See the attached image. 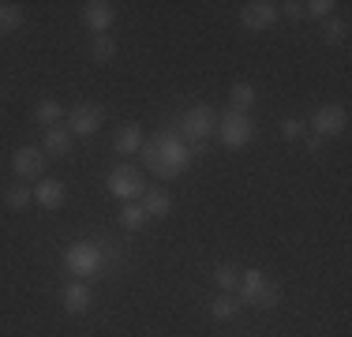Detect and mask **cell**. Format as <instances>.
<instances>
[{
    "label": "cell",
    "instance_id": "21",
    "mask_svg": "<svg viewBox=\"0 0 352 337\" xmlns=\"http://www.w3.org/2000/svg\"><path fill=\"white\" fill-rule=\"evenodd\" d=\"M229 105H232V113H248L251 116V105H255V87H251V83H232Z\"/></svg>",
    "mask_w": 352,
    "mask_h": 337
},
{
    "label": "cell",
    "instance_id": "25",
    "mask_svg": "<svg viewBox=\"0 0 352 337\" xmlns=\"http://www.w3.org/2000/svg\"><path fill=\"white\" fill-rule=\"evenodd\" d=\"M345 38H349V23L341 19V15H330L326 27H322V41L326 45H345Z\"/></svg>",
    "mask_w": 352,
    "mask_h": 337
},
{
    "label": "cell",
    "instance_id": "26",
    "mask_svg": "<svg viewBox=\"0 0 352 337\" xmlns=\"http://www.w3.org/2000/svg\"><path fill=\"white\" fill-rule=\"evenodd\" d=\"M338 8L341 4H333V0H307V4H304V15H307V19H330V15L333 12H338Z\"/></svg>",
    "mask_w": 352,
    "mask_h": 337
},
{
    "label": "cell",
    "instance_id": "29",
    "mask_svg": "<svg viewBox=\"0 0 352 337\" xmlns=\"http://www.w3.org/2000/svg\"><path fill=\"white\" fill-rule=\"evenodd\" d=\"M304 139H307V150H311V154H322V142H326V139H318L315 131H311V135H304Z\"/></svg>",
    "mask_w": 352,
    "mask_h": 337
},
{
    "label": "cell",
    "instance_id": "5",
    "mask_svg": "<svg viewBox=\"0 0 352 337\" xmlns=\"http://www.w3.org/2000/svg\"><path fill=\"white\" fill-rule=\"evenodd\" d=\"M105 188H109V195L120 199V202H139L142 191H146V176H142V168H135V165H116L113 173L105 176Z\"/></svg>",
    "mask_w": 352,
    "mask_h": 337
},
{
    "label": "cell",
    "instance_id": "1",
    "mask_svg": "<svg viewBox=\"0 0 352 337\" xmlns=\"http://www.w3.org/2000/svg\"><path fill=\"white\" fill-rule=\"evenodd\" d=\"M139 154H142V165L154 176H162V180H176V176H184L195 165L191 146L176 131H154L150 139H142Z\"/></svg>",
    "mask_w": 352,
    "mask_h": 337
},
{
    "label": "cell",
    "instance_id": "23",
    "mask_svg": "<svg viewBox=\"0 0 352 337\" xmlns=\"http://www.w3.org/2000/svg\"><path fill=\"white\" fill-rule=\"evenodd\" d=\"M210 281H214L221 292H236L240 266H232V263H221V266H214V270H210Z\"/></svg>",
    "mask_w": 352,
    "mask_h": 337
},
{
    "label": "cell",
    "instance_id": "28",
    "mask_svg": "<svg viewBox=\"0 0 352 337\" xmlns=\"http://www.w3.org/2000/svg\"><path fill=\"white\" fill-rule=\"evenodd\" d=\"M278 15H285V19H292V23L307 19V15H304V4H300V0H289V4H278Z\"/></svg>",
    "mask_w": 352,
    "mask_h": 337
},
{
    "label": "cell",
    "instance_id": "16",
    "mask_svg": "<svg viewBox=\"0 0 352 337\" xmlns=\"http://www.w3.org/2000/svg\"><path fill=\"white\" fill-rule=\"evenodd\" d=\"M113 146H116V154H120V157L139 154V146H142V128H139V124H120V131H116Z\"/></svg>",
    "mask_w": 352,
    "mask_h": 337
},
{
    "label": "cell",
    "instance_id": "22",
    "mask_svg": "<svg viewBox=\"0 0 352 337\" xmlns=\"http://www.w3.org/2000/svg\"><path fill=\"white\" fill-rule=\"evenodd\" d=\"M146 221H150V217H146V210H142L139 202H124V206H120V229L124 232H139Z\"/></svg>",
    "mask_w": 352,
    "mask_h": 337
},
{
    "label": "cell",
    "instance_id": "4",
    "mask_svg": "<svg viewBox=\"0 0 352 337\" xmlns=\"http://www.w3.org/2000/svg\"><path fill=\"white\" fill-rule=\"evenodd\" d=\"M217 131V113L210 105H191L188 113L176 124V135H180L188 146H199V142H210V135Z\"/></svg>",
    "mask_w": 352,
    "mask_h": 337
},
{
    "label": "cell",
    "instance_id": "30",
    "mask_svg": "<svg viewBox=\"0 0 352 337\" xmlns=\"http://www.w3.org/2000/svg\"><path fill=\"white\" fill-rule=\"evenodd\" d=\"M0 98H4V83H0Z\"/></svg>",
    "mask_w": 352,
    "mask_h": 337
},
{
    "label": "cell",
    "instance_id": "8",
    "mask_svg": "<svg viewBox=\"0 0 352 337\" xmlns=\"http://www.w3.org/2000/svg\"><path fill=\"white\" fill-rule=\"evenodd\" d=\"M278 4L274 0H248V4H240V23H244L248 30H270L274 23H278Z\"/></svg>",
    "mask_w": 352,
    "mask_h": 337
},
{
    "label": "cell",
    "instance_id": "27",
    "mask_svg": "<svg viewBox=\"0 0 352 337\" xmlns=\"http://www.w3.org/2000/svg\"><path fill=\"white\" fill-rule=\"evenodd\" d=\"M278 131H281V139L296 142V139H304V135H307V124L300 120V116H285V120L278 124Z\"/></svg>",
    "mask_w": 352,
    "mask_h": 337
},
{
    "label": "cell",
    "instance_id": "24",
    "mask_svg": "<svg viewBox=\"0 0 352 337\" xmlns=\"http://www.w3.org/2000/svg\"><path fill=\"white\" fill-rule=\"evenodd\" d=\"M113 56H116V41L109 38V34L90 38V61H94V64H109Z\"/></svg>",
    "mask_w": 352,
    "mask_h": 337
},
{
    "label": "cell",
    "instance_id": "19",
    "mask_svg": "<svg viewBox=\"0 0 352 337\" xmlns=\"http://www.w3.org/2000/svg\"><path fill=\"white\" fill-rule=\"evenodd\" d=\"M236 315H240V300L232 296V292H221V296L210 300V318L214 323H232Z\"/></svg>",
    "mask_w": 352,
    "mask_h": 337
},
{
    "label": "cell",
    "instance_id": "14",
    "mask_svg": "<svg viewBox=\"0 0 352 337\" xmlns=\"http://www.w3.org/2000/svg\"><path fill=\"white\" fill-rule=\"evenodd\" d=\"M75 150V135L68 128H49L45 131V142H41V154L45 157H72Z\"/></svg>",
    "mask_w": 352,
    "mask_h": 337
},
{
    "label": "cell",
    "instance_id": "10",
    "mask_svg": "<svg viewBox=\"0 0 352 337\" xmlns=\"http://www.w3.org/2000/svg\"><path fill=\"white\" fill-rule=\"evenodd\" d=\"M45 162L49 157L41 154L38 146H19L12 154V168H15V176H19V180H41V173H45Z\"/></svg>",
    "mask_w": 352,
    "mask_h": 337
},
{
    "label": "cell",
    "instance_id": "13",
    "mask_svg": "<svg viewBox=\"0 0 352 337\" xmlns=\"http://www.w3.org/2000/svg\"><path fill=\"white\" fill-rule=\"evenodd\" d=\"M34 202L41 210H60L64 202H68V188H64L60 180H45V176H41L34 184Z\"/></svg>",
    "mask_w": 352,
    "mask_h": 337
},
{
    "label": "cell",
    "instance_id": "17",
    "mask_svg": "<svg viewBox=\"0 0 352 337\" xmlns=\"http://www.w3.org/2000/svg\"><path fill=\"white\" fill-rule=\"evenodd\" d=\"M30 202H34V188H30L27 180H12L4 188V206L8 210H27Z\"/></svg>",
    "mask_w": 352,
    "mask_h": 337
},
{
    "label": "cell",
    "instance_id": "18",
    "mask_svg": "<svg viewBox=\"0 0 352 337\" xmlns=\"http://www.w3.org/2000/svg\"><path fill=\"white\" fill-rule=\"evenodd\" d=\"M60 120H64V109H60V101H53V98H45V101H38L34 105V124L38 128H60Z\"/></svg>",
    "mask_w": 352,
    "mask_h": 337
},
{
    "label": "cell",
    "instance_id": "3",
    "mask_svg": "<svg viewBox=\"0 0 352 337\" xmlns=\"http://www.w3.org/2000/svg\"><path fill=\"white\" fill-rule=\"evenodd\" d=\"M105 266V255L98 243L90 240H75L68 251H64V270L75 277V281H87V277H98Z\"/></svg>",
    "mask_w": 352,
    "mask_h": 337
},
{
    "label": "cell",
    "instance_id": "7",
    "mask_svg": "<svg viewBox=\"0 0 352 337\" xmlns=\"http://www.w3.org/2000/svg\"><path fill=\"white\" fill-rule=\"evenodd\" d=\"M311 128H315L318 139H338V135H345V128H349V109L338 105V101L318 105L315 116H311Z\"/></svg>",
    "mask_w": 352,
    "mask_h": 337
},
{
    "label": "cell",
    "instance_id": "6",
    "mask_svg": "<svg viewBox=\"0 0 352 337\" xmlns=\"http://www.w3.org/2000/svg\"><path fill=\"white\" fill-rule=\"evenodd\" d=\"M217 139H221V146H229V150H240V146H248L251 139H255V120H251L248 113H221L217 116Z\"/></svg>",
    "mask_w": 352,
    "mask_h": 337
},
{
    "label": "cell",
    "instance_id": "15",
    "mask_svg": "<svg viewBox=\"0 0 352 337\" xmlns=\"http://www.w3.org/2000/svg\"><path fill=\"white\" fill-rule=\"evenodd\" d=\"M139 206L146 210V217L154 221V217H165L173 210V195H169V191H162V188H146V191H142V199H139Z\"/></svg>",
    "mask_w": 352,
    "mask_h": 337
},
{
    "label": "cell",
    "instance_id": "9",
    "mask_svg": "<svg viewBox=\"0 0 352 337\" xmlns=\"http://www.w3.org/2000/svg\"><path fill=\"white\" fill-rule=\"evenodd\" d=\"M105 124V109L98 101H82L68 113V131L72 135H94L98 128Z\"/></svg>",
    "mask_w": 352,
    "mask_h": 337
},
{
    "label": "cell",
    "instance_id": "11",
    "mask_svg": "<svg viewBox=\"0 0 352 337\" xmlns=\"http://www.w3.org/2000/svg\"><path fill=\"white\" fill-rule=\"evenodd\" d=\"M60 307L68 311V315H82V311L94 307V289H90V281H72L60 289Z\"/></svg>",
    "mask_w": 352,
    "mask_h": 337
},
{
    "label": "cell",
    "instance_id": "20",
    "mask_svg": "<svg viewBox=\"0 0 352 337\" xmlns=\"http://www.w3.org/2000/svg\"><path fill=\"white\" fill-rule=\"evenodd\" d=\"M23 27V4H12V0H0V38L15 34Z\"/></svg>",
    "mask_w": 352,
    "mask_h": 337
},
{
    "label": "cell",
    "instance_id": "12",
    "mask_svg": "<svg viewBox=\"0 0 352 337\" xmlns=\"http://www.w3.org/2000/svg\"><path fill=\"white\" fill-rule=\"evenodd\" d=\"M82 23H87V30L94 34H109V27L116 23V4H109V0H90V4H82Z\"/></svg>",
    "mask_w": 352,
    "mask_h": 337
},
{
    "label": "cell",
    "instance_id": "2",
    "mask_svg": "<svg viewBox=\"0 0 352 337\" xmlns=\"http://www.w3.org/2000/svg\"><path fill=\"white\" fill-rule=\"evenodd\" d=\"M232 296L240 300V307H258V311H274L281 303V285L270 281L263 270H240V281Z\"/></svg>",
    "mask_w": 352,
    "mask_h": 337
}]
</instances>
